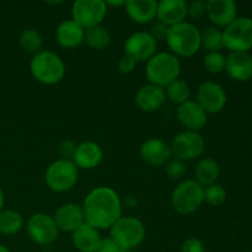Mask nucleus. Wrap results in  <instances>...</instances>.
I'll list each match as a JSON object with an SVG mask.
<instances>
[{
  "label": "nucleus",
  "instance_id": "nucleus-4",
  "mask_svg": "<svg viewBox=\"0 0 252 252\" xmlns=\"http://www.w3.org/2000/svg\"><path fill=\"white\" fill-rule=\"evenodd\" d=\"M30 69L32 76L44 85L58 84L65 74V66L61 57L51 51H41L34 54Z\"/></svg>",
  "mask_w": 252,
  "mask_h": 252
},
{
  "label": "nucleus",
  "instance_id": "nucleus-9",
  "mask_svg": "<svg viewBox=\"0 0 252 252\" xmlns=\"http://www.w3.org/2000/svg\"><path fill=\"white\" fill-rule=\"evenodd\" d=\"M107 12V5L103 0H78L73 4L71 15L74 21L84 30L100 26Z\"/></svg>",
  "mask_w": 252,
  "mask_h": 252
},
{
  "label": "nucleus",
  "instance_id": "nucleus-6",
  "mask_svg": "<svg viewBox=\"0 0 252 252\" xmlns=\"http://www.w3.org/2000/svg\"><path fill=\"white\" fill-rule=\"evenodd\" d=\"M204 202V189L194 180H185L172 192L171 204L180 214H192Z\"/></svg>",
  "mask_w": 252,
  "mask_h": 252
},
{
  "label": "nucleus",
  "instance_id": "nucleus-43",
  "mask_svg": "<svg viewBox=\"0 0 252 252\" xmlns=\"http://www.w3.org/2000/svg\"><path fill=\"white\" fill-rule=\"evenodd\" d=\"M246 252H252V251H246Z\"/></svg>",
  "mask_w": 252,
  "mask_h": 252
},
{
  "label": "nucleus",
  "instance_id": "nucleus-42",
  "mask_svg": "<svg viewBox=\"0 0 252 252\" xmlns=\"http://www.w3.org/2000/svg\"><path fill=\"white\" fill-rule=\"evenodd\" d=\"M0 252H10L9 250H7L6 248H5V246H2V245H0Z\"/></svg>",
  "mask_w": 252,
  "mask_h": 252
},
{
  "label": "nucleus",
  "instance_id": "nucleus-36",
  "mask_svg": "<svg viewBox=\"0 0 252 252\" xmlns=\"http://www.w3.org/2000/svg\"><path fill=\"white\" fill-rule=\"evenodd\" d=\"M95 252H122L120 246L115 243L111 238L101 239L100 244H98L97 249Z\"/></svg>",
  "mask_w": 252,
  "mask_h": 252
},
{
  "label": "nucleus",
  "instance_id": "nucleus-23",
  "mask_svg": "<svg viewBox=\"0 0 252 252\" xmlns=\"http://www.w3.org/2000/svg\"><path fill=\"white\" fill-rule=\"evenodd\" d=\"M126 11L134 22L149 24L157 17L158 1L155 0H129L126 1Z\"/></svg>",
  "mask_w": 252,
  "mask_h": 252
},
{
  "label": "nucleus",
  "instance_id": "nucleus-16",
  "mask_svg": "<svg viewBox=\"0 0 252 252\" xmlns=\"http://www.w3.org/2000/svg\"><path fill=\"white\" fill-rule=\"evenodd\" d=\"M177 120L180 121L187 130L192 132H198L199 129L207 125V113L202 110L201 106L196 101H186V102L179 105L177 108Z\"/></svg>",
  "mask_w": 252,
  "mask_h": 252
},
{
  "label": "nucleus",
  "instance_id": "nucleus-33",
  "mask_svg": "<svg viewBox=\"0 0 252 252\" xmlns=\"http://www.w3.org/2000/svg\"><path fill=\"white\" fill-rule=\"evenodd\" d=\"M165 172L171 180H180L186 172V165L180 159H171L165 165Z\"/></svg>",
  "mask_w": 252,
  "mask_h": 252
},
{
  "label": "nucleus",
  "instance_id": "nucleus-15",
  "mask_svg": "<svg viewBox=\"0 0 252 252\" xmlns=\"http://www.w3.org/2000/svg\"><path fill=\"white\" fill-rule=\"evenodd\" d=\"M224 70L233 80L249 81L252 78V56L249 52H230Z\"/></svg>",
  "mask_w": 252,
  "mask_h": 252
},
{
  "label": "nucleus",
  "instance_id": "nucleus-25",
  "mask_svg": "<svg viewBox=\"0 0 252 252\" xmlns=\"http://www.w3.org/2000/svg\"><path fill=\"white\" fill-rule=\"evenodd\" d=\"M219 174H220V167H219L218 162L211 158H203L196 165V169H194L196 180L194 181L198 182L204 189V187L216 184Z\"/></svg>",
  "mask_w": 252,
  "mask_h": 252
},
{
  "label": "nucleus",
  "instance_id": "nucleus-12",
  "mask_svg": "<svg viewBox=\"0 0 252 252\" xmlns=\"http://www.w3.org/2000/svg\"><path fill=\"white\" fill-rule=\"evenodd\" d=\"M158 42L150 32H135L130 34L125 43L126 56L130 57L135 62H148L157 54Z\"/></svg>",
  "mask_w": 252,
  "mask_h": 252
},
{
  "label": "nucleus",
  "instance_id": "nucleus-30",
  "mask_svg": "<svg viewBox=\"0 0 252 252\" xmlns=\"http://www.w3.org/2000/svg\"><path fill=\"white\" fill-rule=\"evenodd\" d=\"M19 43L21 48L27 53H33V56L38 52H41L42 44H43V38L34 29H27L22 31L20 34Z\"/></svg>",
  "mask_w": 252,
  "mask_h": 252
},
{
  "label": "nucleus",
  "instance_id": "nucleus-14",
  "mask_svg": "<svg viewBox=\"0 0 252 252\" xmlns=\"http://www.w3.org/2000/svg\"><path fill=\"white\" fill-rule=\"evenodd\" d=\"M171 148L159 138L145 140L140 147V157L150 166H165L171 160Z\"/></svg>",
  "mask_w": 252,
  "mask_h": 252
},
{
  "label": "nucleus",
  "instance_id": "nucleus-11",
  "mask_svg": "<svg viewBox=\"0 0 252 252\" xmlns=\"http://www.w3.org/2000/svg\"><path fill=\"white\" fill-rule=\"evenodd\" d=\"M204 145L203 137L198 132L185 130L174 138L170 148L176 159L187 161L201 157L204 152Z\"/></svg>",
  "mask_w": 252,
  "mask_h": 252
},
{
  "label": "nucleus",
  "instance_id": "nucleus-5",
  "mask_svg": "<svg viewBox=\"0 0 252 252\" xmlns=\"http://www.w3.org/2000/svg\"><path fill=\"white\" fill-rule=\"evenodd\" d=\"M110 238L122 251L132 250L144 240L145 226L134 217H121L110 228Z\"/></svg>",
  "mask_w": 252,
  "mask_h": 252
},
{
  "label": "nucleus",
  "instance_id": "nucleus-2",
  "mask_svg": "<svg viewBox=\"0 0 252 252\" xmlns=\"http://www.w3.org/2000/svg\"><path fill=\"white\" fill-rule=\"evenodd\" d=\"M165 41L174 56L189 58L201 49V32L191 22L184 21L170 27Z\"/></svg>",
  "mask_w": 252,
  "mask_h": 252
},
{
  "label": "nucleus",
  "instance_id": "nucleus-22",
  "mask_svg": "<svg viewBox=\"0 0 252 252\" xmlns=\"http://www.w3.org/2000/svg\"><path fill=\"white\" fill-rule=\"evenodd\" d=\"M56 38L64 48H75L85 39V30L74 20H65L57 27Z\"/></svg>",
  "mask_w": 252,
  "mask_h": 252
},
{
  "label": "nucleus",
  "instance_id": "nucleus-39",
  "mask_svg": "<svg viewBox=\"0 0 252 252\" xmlns=\"http://www.w3.org/2000/svg\"><path fill=\"white\" fill-rule=\"evenodd\" d=\"M135 65H137V62L125 54L118 63V69L122 74H129L134 70Z\"/></svg>",
  "mask_w": 252,
  "mask_h": 252
},
{
  "label": "nucleus",
  "instance_id": "nucleus-20",
  "mask_svg": "<svg viewBox=\"0 0 252 252\" xmlns=\"http://www.w3.org/2000/svg\"><path fill=\"white\" fill-rule=\"evenodd\" d=\"M102 149L95 142H83L76 145L75 153L71 161L76 167L84 170H91L98 166L102 160Z\"/></svg>",
  "mask_w": 252,
  "mask_h": 252
},
{
  "label": "nucleus",
  "instance_id": "nucleus-1",
  "mask_svg": "<svg viewBox=\"0 0 252 252\" xmlns=\"http://www.w3.org/2000/svg\"><path fill=\"white\" fill-rule=\"evenodd\" d=\"M85 223L95 229H110L122 214V203L118 194L110 187L93 189L84 201Z\"/></svg>",
  "mask_w": 252,
  "mask_h": 252
},
{
  "label": "nucleus",
  "instance_id": "nucleus-35",
  "mask_svg": "<svg viewBox=\"0 0 252 252\" xmlns=\"http://www.w3.org/2000/svg\"><path fill=\"white\" fill-rule=\"evenodd\" d=\"M181 252H206V249L199 239L189 238L182 244Z\"/></svg>",
  "mask_w": 252,
  "mask_h": 252
},
{
  "label": "nucleus",
  "instance_id": "nucleus-26",
  "mask_svg": "<svg viewBox=\"0 0 252 252\" xmlns=\"http://www.w3.org/2000/svg\"><path fill=\"white\" fill-rule=\"evenodd\" d=\"M24 226V219L16 211H1L0 213V233L4 235H15Z\"/></svg>",
  "mask_w": 252,
  "mask_h": 252
},
{
  "label": "nucleus",
  "instance_id": "nucleus-29",
  "mask_svg": "<svg viewBox=\"0 0 252 252\" xmlns=\"http://www.w3.org/2000/svg\"><path fill=\"white\" fill-rule=\"evenodd\" d=\"M165 95H166V98H169L174 103L181 105V103L189 101L191 90H189V86L186 81L176 79L165 88Z\"/></svg>",
  "mask_w": 252,
  "mask_h": 252
},
{
  "label": "nucleus",
  "instance_id": "nucleus-38",
  "mask_svg": "<svg viewBox=\"0 0 252 252\" xmlns=\"http://www.w3.org/2000/svg\"><path fill=\"white\" fill-rule=\"evenodd\" d=\"M169 29H170L169 26H166V25H164L162 22L159 21L158 24H155L154 26H153L150 34L154 37L155 41H157V42L158 41H162V39H166Z\"/></svg>",
  "mask_w": 252,
  "mask_h": 252
},
{
  "label": "nucleus",
  "instance_id": "nucleus-37",
  "mask_svg": "<svg viewBox=\"0 0 252 252\" xmlns=\"http://www.w3.org/2000/svg\"><path fill=\"white\" fill-rule=\"evenodd\" d=\"M75 149L76 145L73 142H70V140H64L61 144V147H59V154L62 155V159L70 160V158L73 159Z\"/></svg>",
  "mask_w": 252,
  "mask_h": 252
},
{
  "label": "nucleus",
  "instance_id": "nucleus-32",
  "mask_svg": "<svg viewBox=\"0 0 252 252\" xmlns=\"http://www.w3.org/2000/svg\"><path fill=\"white\" fill-rule=\"evenodd\" d=\"M225 59L226 57H224L220 52H211L204 57L203 65L209 73L218 74L225 69Z\"/></svg>",
  "mask_w": 252,
  "mask_h": 252
},
{
  "label": "nucleus",
  "instance_id": "nucleus-34",
  "mask_svg": "<svg viewBox=\"0 0 252 252\" xmlns=\"http://www.w3.org/2000/svg\"><path fill=\"white\" fill-rule=\"evenodd\" d=\"M187 15L194 21H198L202 17L207 15V1L203 0H194L189 2V9H187Z\"/></svg>",
  "mask_w": 252,
  "mask_h": 252
},
{
  "label": "nucleus",
  "instance_id": "nucleus-3",
  "mask_svg": "<svg viewBox=\"0 0 252 252\" xmlns=\"http://www.w3.org/2000/svg\"><path fill=\"white\" fill-rule=\"evenodd\" d=\"M181 73V63L172 53H157L147 62L145 75L149 84L165 89L172 81L179 79Z\"/></svg>",
  "mask_w": 252,
  "mask_h": 252
},
{
  "label": "nucleus",
  "instance_id": "nucleus-10",
  "mask_svg": "<svg viewBox=\"0 0 252 252\" xmlns=\"http://www.w3.org/2000/svg\"><path fill=\"white\" fill-rule=\"evenodd\" d=\"M27 233L37 245L47 246L58 239L59 229L53 217L46 213H37L29 219Z\"/></svg>",
  "mask_w": 252,
  "mask_h": 252
},
{
  "label": "nucleus",
  "instance_id": "nucleus-21",
  "mask_svg": "<svg viewBox=\"0 0 252 252\" xmlns=\"http://www.w3.org/2000/svg\"><path fill=\"white\" fill-rule=\"evenodd\" d=\"M165 101H166V95L164 89L152 84L142 86L135 95V103L144 112L158 111L164 105Z\"/></svg>",
  "mask_w": 252,
  "mask_h": 252
},
{
  "label": "nucleus",
  "instance_id": "nucleus-8",
  "mask_svg": "<svg viewBox=\"0 0 252 252\" xmlns=\"http://www.w3.org/2000/svg\"><path fill=\"white\" fill-rule=\"evenodd\" d=\"M223 42L230 52H249L252 48V19L236 17L224 29Z\"/></svg>",
  "mask_w": 252,
  "mask_h": 252
},
{
  "label": "nucleus",
  "instance_id": "nucleus-31",
  "mask_svg": "<svg viewBox=\"0 0 252 252\" xmlns=\"http://www.w3.org/2000/svg\"><path fill=\"white\" fill-rule=\"evenodd\" d=\"M226 199V191L221 185L213 184L204 187V201L213 207L223 204Z\"/></svg>",
  "mask_w": 252,
  "mask_h": 252
},
{
  "label": "nucleus",
  "instance_id": "nucleus-18",
  "mask_svg": "<svg viewBox=\"0 0 252 252\" xmlns=\"http://www.w3.org/2000/svg\"><path fill=\"white\" fill-rule=\"evenodd\" d=\"M189 4L185 0H161L158 2L157 17L160 22L171 27L185 21Z\"/></svg>",
  "mask_w": 252,
  "mask_h": 252
},
{
  "label": "nucleus",
  "instance_id": "nucleus-17",
  "mask_svg": "<svg viewBox=\"0 0 252 252\" xmlns=\"http://www.w3.org/2000/svg\"><path fill=\"white\" fill-rule=\"evenodd\" d=\"M207 15L216 26L226 27L238 15V6L233 0H209L207 1Z\"/></svg>",
  "mask_w": 252,
  "mask_h": 252
},
{
  "label": "nucleus",
  "instance_id": "nucleus-19",
  "mask_svg": "<svg viewBox=\"0 0 252 252\" xmlns=\"http://www.w3.org/2000/svg\"><path fill=\"white\" fill-rule=\"evenodd\" d=\"M53 218L58 229L71 233L85 223L83 208L74 203H66L59 207Z\"/></svg>",
  "mask_w": 252,
  "mask_h": 252
},
{
  "label": "nucleus",
  "instance_id": "nucleus-41",
  "mask_svg": "<svg viewBox=\"0 0 252 252\" xmlns=\"http://www.w3.org/2000/svg\"><path fill=\"white\" fill-rule=\"evenodd\" d=\"M2 206H4V193H2L1 189H0V213L2 211Z\"/></svg>",
  "mask_w": 252,
  "mask_h": 252
},
{
  "label": "nucleus",
  "instance_id": "nucleus-24",
  "mask_svg": "<svg viewBox=\"0 0 252 252\" xmlns=\"http://www.w3.org/2000/svg\"><path fill=\"white\" fill-rule=\"evenodd\" d=\"M101 241L97 229L84 223L73 233V244L80 252H95Z\"/></svg>",
  "mask_w": 252,
  "mask_h": 252
},
{
  "label": "nucleus",
  "instance_id": "nucleus-40",
  "mask_svg": "<svg viewBox=\"0 0 252 252\" xmlns=\"http://www.w3.org/2000/svg\"><path fill=\"white\" fill-rule=\"evenodd\" d=\"M106 5H111V6H116V7H120V6H126V1H105Z\"/></svg>",
  "mask_w": 252,
  "mask_h": 252
},
{
  "label": "nucleus",
  "instance_id": "nucleus-7",
  "mask_svg": "<svg viewBox=\"0 0 252 252\" xmlns=\"http://www.w3.org/2000/svg\"><path fill=\"white\" fill-rule=\"evenodd\" d=\"M78 176V167L71 160L58 159L47 167L44 180L52 191L66 192L75 186Z\"/></svg>",
  "mask_w": 252,
  "mask_h": 252
},
{
  "label": "nucleus",
  "instance_id": "nucleus-13",
  "mask_svg": "<svg viewBox=\"0 0 252 252\" xmlns=\"http://www.w3.org/2000/svg\"><path fill=\"white\" fill-rule=\"evenodd\" d=\"M196 102L206 113H219L226 105V94L219 84L206 81L197 90Z\"/></svg>",
  "mask_w": 252,
  "mask_h": 252
},
{
  "label": "nucleus",
  "instance_id": "nucleus-27",
  "mask_svg": "<svg viewBox=\"0 0 252 252\" xmlns=\"http://www.w3.org/2000/svg\"><path fill=\"white\" fill-rule=\"evenodd\" d=\"M85 41L90 48L95 51H102L110 44L111 36L106 27L96 26L85 31Z\"/></svg>",
  "mask_w": 252,
  "mask_h": 252
},
{
  "label": "nucleus",
  "instance_id": "nucleus-28",
  "mask_svg": "<svg viewBox=\"0 0 252 252\" xmlns=\"http://www.w3.org/2000/svg\"><path fill=\"white\" fill-rule=\"evenodd\" d=\"M201 47H203L208 53L220 51L224 48L223 31L218 27H207L201 32Z\"/></svg>",
  "mask_w": 252,
  "mask_h": 252
}]
</instances>
